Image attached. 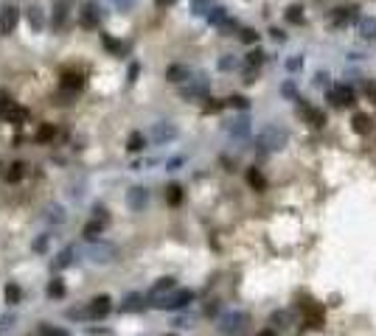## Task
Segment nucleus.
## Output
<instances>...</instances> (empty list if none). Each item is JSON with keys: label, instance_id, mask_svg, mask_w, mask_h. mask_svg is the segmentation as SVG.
I'll list each match as a JSON object with an SVG mask.
<instances>
[{"label": "nucleus", "instance_id": "obj_52", "mask_svg": "<svg viewBox=\"0 0 376 336\" xmlns=\"http://www.w3.org/2000/svg\"><path fill=\"white\" fill-rule=\"evenodd\" d=\"M138 73H140V65H129V81H135Z\"/></svg>", "mask_w": 376, "mask_h": 336}, {"label": "nucleus", "instance_id": "obj_45", "mask_svg": "<svg viewBox=\"0 0 376 336\" xmlns=\"http://www.w3.org/2000/svg\"><path fill=\"white\" fill-rule=\"evenodd\" d=\"M135 3H138V0H113V6L115 9H121V11H129Z\"/></svg>", "mask_w": 376, "mask_h": 336}, {"label": "nucleus", "instance_id": "obj_43", "mask_svg": "<svg viewBox=\"0 0 376 336\" xmlns=\"http://www.w3.org/2000/svg\"><path fill=\"white\" fill-rule=\"evenodd\" d=\"M101 39H104V45H107V48H110L113 53H121V51H124V48H121V42H115V39H113L110 34H101Z\"/></svg>", "mask_w": 376, "mask_h": 336}, {"label": "nucleus", "instance_id": "obj_20", "mask_svg": "<svg viewBox=\"0 0 376 336\" xmlns=\"http://www.w3.org/2000/svg\"><path fill=\"white\" fill-rule=\"evenodd\" d=\"M113 255H115L113 247H93V250H90V258H93V263H110V261H113Z\"/></svg>", "mask_w": 376, "mask_h": 336}, {"label": "nucleus", "instance_id": "obj_42", "mask_svg": "<svg viewBox=\"0 0 376 336\" xmlns=\"http://www.w3.org/2000/svg\"><path fill=\"white\" fill-rule=\"evenodd\" d=\"M284 68H287L289 73H297V70L303 68V56H289V59H287V65H284Z\"/></svg>", "mask_w": 376, "mask_h": 336}, {"label": "nucleus", "instance_id": "obj_53", "mask_svg": "<svg viewBox=\"0 0 376 336\" xmlns=\"http://www.w3.org/2000/svg\"><path fill=\"white\" fill-rule=\"evenodd\" d=\"M45 244H48V235H42V238L34 244V250H37V252H42V250H45Z\"/></svg>", "mask_w": 376, "mask_h": 336}, {"label": "nucleus", "instance_id": "obj_3", "mask_svg": "<svg viewBox=\"0 0 376 336\" xmlns=\"http://www.w3.org/2000/svg\"><path fill=\"white\" fill-rule=\"evenodd\" d=\"M351 23H354V26L359 23V6H357V3H354V6L334 9L332 14H329V26H332V28H348Z\"/></svg>", "mask_w": 376, "mask_h": 336}, {"label": "nucleus", "instance_id": "obj_34", "mask_svg": "<svg viewBox=\"0 0 376 336\" xmlns=\"http://www.w3.org/2000/svg\"><path fill=\"white\" fill-rule=\"evenodd\" d=\"M65 17H68V3H65V0H59V3H56V17H53V26L62 28Z\"/></svg>", "mask_w": 376, "mask_h": 336}, {"label": "nucleus", "instance_id": "obj_12", "mask_svg": "<svg viewBox=\"0 0 376 336\" xmlns=\"http://www.w3.org/2000/svg\"><path fill=\"white\" fill-rule=\"evenodd\" d=\"M166 78H168V81H174V84L191 81V68H188V65H168V68H166Z\"/></svg>", "mask_w": 376, "mask_h": 336}, {"label": "nucleus", "instance_id": "obj_15", "mask_svg": "<svg viewBox=\"0 0 376 336\" xmlns=\"http://www.w3.org/2000/svg\"><path fill=\"white\" fill-rule=\"evenodd\" d=\"M17 9L14 6H9V9H3V14H0V31L3 34H9V31H14V26H17Z\"/></svg>", "mask_w": 376, "mask_h": 336}, {"label": "nucleus", "instance_id": "obj_39", "mask_svg": "<svg viewBox=\"0 0 376 336\" xmlns=\"http://www.w3.org/2000/svg\"><path fill=\"white\" fill-rule=\"evenodd\" d=\"M228 107H233V110H247V107H250V101H247L245 95H230V98H228Z\"/></svg>", "mask_w": 376, "mask_h": 336}, {"label": "nucleus", "instance_id": "obj_19", "mask_svg": "<svg viewBox=\"0 0 376 336\" xmlns=\"http://www.w3.org/2000/svg\"><path fill=\"white\" fill-rule=\"evenodd\" d=\"M82 233H84V238H87V241H96L98 235L104 233V219H93V222H87L84 224V230H82Z\"/></svg>", "mask_w": 376, "mask_h": 336}, {"label": "nucleus", "instance_id": "obj_48", "mask_svg": "<svg viewBox=\"0 0 376 336\" xmlns=\"http://www.w3.org/2000/svg\"><path fill=\"white\" fill-rule=\"evenodd\" d=\"M225 107V101H213V98H208V104H205V112H219Z\"/></svg>", "mask_w": 376, "mask_h": 336}, {"label": "nucleus", "instance_id": "obj_10", "mask_svg": "<svg viewBox=\"0 0 376 336\" xmlns=\"http://www.w3.org/2000/svg\"><path fill=\"white\" fill-rule=\"evenodd\" d=\"M59 87H62V93L65 95H76L82 87H84V76H82V73H65L62 81H59Z\"/></svg>", "mask_w": 376, "mask_h": 336}, {"label": "nucleus", "instance_id": "obj_30", "mask_svg": "<svg viewBox=\"0 0 376 336\" xmlns=\"http://www.w3.org/2000/svg\"><path fill=\"white\" fill-rule=\"evenodd\" d=\"M236 37H239L245 45H255V42H258V31H255V28H239Z\"/></svg>", "mask_w": 376, "mask_h": 336}, {"label": "nucleus", "instance_id": "obj_32", "mask_svg": "<svg viewBox=\"0 0 376 336\" xmlns=\"http://www.w3.org/2000/svg\"><path fill=\"white\" fill-rule=\"evenodd\" d=\"M289 322H292V314L289 311H275L272 314V325L275 328H289Z\"/></svg>", "mask_w": 376, "mask_h": 336}, {"label": "nucleus", "instance_id": "obj_24", "mask_svg": "<svg viewBox=\"0 0 376 336\" xmlns=\"http://www.w3.org/2000/svg\"><path fill=\"white\" fill-rule=\"evenodd\" d=\"M188 3H191V11L197 14V17H208V11L213 9L210 0H188Z\"/></svg>", "mask_w": 376, "mask_h": 336}, {"label": "nucleus", "instance_id": "obj_40", "mask_svg": "<svg viewBox=\"0 0 376 336\" xmlns=\"http://www.w3.org/2000/svg\"><path fill=\"white\" fill-rule=\"evenodd\" d=\"M40 336H70L65 328H53V325H42L40 328Z\"/></svg>", "mask_w": 376, "mask_h": 336}, {"label": "nucleus", "instance_id": "obj_26", "mask_svg": "<svg viewBox=\"0 0 376 336\" xmlns=\"http://www.w3.org/2000/svg\"><path fill=\"white\" fill-rule=\"evenodd\" d=\"M354 132H359V135H368V132H371V118H368V115H362V112H359V115H354Z\"/></svg>", "mask_w": 376, "mask_h": 336}, {"label": "nucleus", "instance_id": "obj_5", "mask_svg": "<svg viewBox=\"0 0 376 336\" xmlns=\"http://www.w3.org/2000/svg\"><path fill=\"white\" fill-rule=\"evenodd\" d=\"M245 325H247V314H245V311H228L225 317L219 319V331H222V334H228V336L242 334Z\"/></svg>", "mask_w": 376, "mask_h": 336}, {"label": "nucleus", "instance_id": "obj_49", "mask_svg": "<svg viewBox=\"0 0 376 336\" xmlns=\"http://www.w3.org/2000/svg\"><path fill=\"white\" fill-rule=\"evenodd\" d=\"M315 84L317 87H329V73H326V70H320V73L315 76Z\"/></svg>", "mask_w": 376, "mask_h": 336}, {"label": "nucleus", "instance_id": "obj_35", "mask_svg": "<svg viewBox=\"0 0 376 336\" xmlns=\"http://www.w3.org/2000/svg\"><path fill=\"white\" fill-rule=\"evenodd\" d=\"M233 68H239V59L233 56V53H225V56L219 59V70H225V73H228V70H233Z\"/></svg>", "mask_w": 376, "mask_h": 336}, {"label": "nucleus", "instance_id": "obj_16", "mask_svg": "<svg viewBox=\"0 0 376 336\" xmlns=\"http://www.w3.org/2000/svg\"><path fill=\"white\" fill-rule=\"evenodd\" d=\"M357 34L362 37V39H376V17H359Z\"/></svg>", "mask_w": 376, "mask_h": 336}, {"label": "nucleus", "instance_id": "obj_28", "mask_svg": "<svg viewBox=\"0 0 376 336\" xmlns=\"http://www.w3.org/2000/svg\"><path fill=\"white\" fill-rule=\"evenodd\" d=\"M281 95H284L287 101H300V95H297L295 81H284V84H281Z\"/></svg>", "mask_w": 376, "mask_h": 336}, {"label": "nucleus", "instance_id": "obj_36", "mask_svg": "<svg viewBox=\"0 0 376 336\" xmlns=\"http://www.w3.org/2000/svg\"><path fill=\"white\" fill-rule=\"evenodd\" d=\"M65 294V283H62L59 277H53L51 283H48V297H62Z\"/></svg>", "mask_w": 376, "mask_h": 336}, {"label": "nucleus", "instance_id": "obj_2", "mask_svg": "<svg viewBox=\"0 0 376 336\" xmlns=\"http://www.w3.org/2000/svg\"><path fill=\"white\" fill-rule=\"evenodd\" d=\"M155 308H166V311H177L185 308L188 302H194V289H171L166 297H152Z\"/></svg>", "mask_w": 376, "mask_h": 336}, {"label": "nucleus", "instance_id": "obj_44", "mask_svg": "<svg viewBox=\"0 0 376 336\" xmlns=\"http://www.w3.org/2000/svg\"><path fill=\"white\" fill-rule=\"evenodd\" d=\"M48 219H51V222H56V224H59L62 219H65V216H62V207H59V205L48 207Z\"/></svg>", "mask_w": 376, "mask_h": 336}, {"label": "nucleus", "instance_id": "obj_47", "mask_svg": "<svg viewBox=\"0 0 376 336\" xmlns=\"http://www.w3.org/2000/svg\"><path fill=\"white\" fill-rule=\"evenodd\" d=\"M362 90H365V95L371 98V101H376V81H365V84H362Z\"/></svg>", "mask_w": 376, "mask_h": 336}, {"label": "nucleus", "instance_id": "obj_56", "mask_svg": "<svg viewBox=\"0 0 376 336\" xmlns=\"http://www.w3.org/2000/svg\"><path fill=\"white\" fill-rule=\"evenodd\" d=\"M166 336H177V334H166Z\"/></svg>", "mask_w": 376, "mask_h": 336}, {"label": "nucleus", "instance_id": "obj_17", "mask_svg": "<svg viewBox=\"0 0 376 336\" xmlns=\"http://www.w3.org/2000/svg\"><path fill=\"white\" fill-rule=\"evenodd\" d=\"M26 20H28V28H31V31H42L45 28V14H42L40 6H31V9L26 11Z\"/></svg>", "mask_w": 376, "mask_h": 336}, {"label": "nucleus", "instance_id": "obj_31", "mask_svg": "<svg viewBox=\"0 0 376 336\" xmlns=\"http://www.w3.org/2000/svg\"><path fill=\"white\" fill-rule=\"evenodd\" d=\"M20 297H23V292H20L17 283H9V286H6V302H9V305H17Z\"/></svg>", "mask_w": 376, "mask_h": 336}, {"label": "nucleus", "instance_id": "obj_9", "mask_svg": "<svg viewBox=\"0 0 376 336\" xmlns=\"http://www.w3.org/2000/svg\"><path fill=\"white\" fill-rule=\"evenodd\" d=\"M177 138V126L174 123H155V129H152V140L163 146V143H171Z\"/></svg>", "mask_w": 376, "mask_h": 336}, {"label": "nucleus", "instance_id": "obj_51", "mask_svg": "<svg viewBox=\"0 0 376 336\" xmlns=\"http://www.w3.org/2000/svg\"><path fill=\"white\" fill-rule=\"evenodd\" d=\"M121 308H124V311H132V308H140V302H138V297H129V300H126V302H124V305H121Z\"/></svg>", "mask_w": 376, "mask_h": 336}, {"label": "nucleus", "instance_id": "obj_55", "mask_svg": "<svg viewBox=\"0 0 376 336\" xmlns=\"http://www.w3.org/2000/svg\"><path fill=\"white\" fill-rule=\"evenodd\" d=\"M258 336H275V331H272V328H267V331H261Z\"/></svg>", "mask_w": 376, "mask_h": 336}, {"label": "nucleus", "instance_id": "obj_21", "mask_svg": "<svg viewBox=\"0 0 376 336\" xmlns=\"http://www.w3.org/2000/svg\"><path fill=\"white\" fill-rule=\"evenodd\" d=\"M284 17H287V23H292V26H303V23H306L303 6H289V9L284 11Z\"/></svg>", "mask_w": 376, "mask_h": 336}, {"label": "nucleus", "instance_id": "obj_33", "mask_svg": "<svg viewBox=\"0 0 376 336\" xmlns=\"http://www.w3.org/2000/svg\"><path fill=\"white\" fill-rule=\"evenodd\" d=\"M23 174H26V165H23V163H14V165H9L6 180H9V182H17V180H23Z\"/></svg>", "mask_w": 376, "mask_h": 336}, {"label": "nucleus", "instance_id": "obj_7", "mask_svg": "<svg viewBox=\"0 0 376 336\" xmlns=\"http://www.w3.org/2000/svg\"><path fill=\"white\" fill-rule=\"evenodd\" d=\"M110 308H113V300H110L107 294L93 297V300L84 305V319H104L107 314H110Z\"/></svg>", "mask_w": 376, "mask_h": 336}, {"label": "nucleus", "instance_id": "obj_13", "mask_svg": "<svg viewBox=\"0 0 376 336\" xmlns=\"http://www.w3.org/2000/svg\"><path fill=\"white\" fill-rule=\"evenodd\" d=\"M228 132H230V138H239V140L247 138V135H250V118L242 115V118H236V121H230Z\"/></svg>", "mask_w": 376, "mask_h": 336}, {"label": "nucleus", "instance_id": "obj_8", "mask_svg": "<svg viewBox=\"0 0 376 336\" xmlns=\"http://www.w3.org/2000/svg\"><path fill=\"white\" fill-rule=\"evenodd\" d=\"M180 93H183V98H188V101H194V98H208L210 81L205 76H197V78H191V81H188Z\"/></svg>", "mask_w": 376, "mask_h": 336}, {"label": "nucleus", "instance_id": "obj_50", "mask_svg": "<svg viewBox=\"0 0 376 336\" xmlns=\"http://www.w3.org/2000/svg\"><path fill=\"white\" fill-rule=\"evenodd\" d=\"M270 37L275 39V42H287V34H284L281 28H270Z\"/></svg>", "mask_w": 376, "mask_h": 336}, {"label": "nucleus", "instance_id": "obj_38", "mask_svg": "<svg viewBox=\"0 0 376 336\" xmlns=\"http://www.w3.org/2000/svg\"><path fill=\"white\" fill-rule=\"evenodd\" d=\"M70 261H73V247H68V250H62V252H59V258H56V269L70 266Z\"/></svg>", "mask_w": 376, "mask_h": 336}, {"label": "nucleus", "instance_id": "obj_1", "mask_svg": "<svg viewBox=\"0 0 376 336\" xmlns=\"http://www.w3.org/2000/svg\"><path fill=\"white\" fill-rule=\"evenodd\" d=\"M287 140H289V132L284 129V126H275V123H270V126H264L261 135H258V151H261V154L281 151V149L287 146Z\"/></svg>", "mask_w": 376, "mask_h": 336}, {"label": "nucleus", "instance_id": "obj_18", "mask_svg": "<svg viewBox=\"0 0 376 336\" xmlns=\"http://www.w3.org/2000/svg\"><path fill=\"white\" fill-rule=\"evenodd\" d=\"M205 20H208L210 26L222 28V26H225V23L230 20V14H228V9H225V6H213V9L208 11V17H205Z\"/></svg>", "mask_w": 376, "mask_h": 336}, {"label": "nucleus", "instance_id": "obj_29", "mask_svg": "<svg viewBox=\"0 0 376 336\" xmlns=\"http://www.w3.org/2000/svg\"><path fill=\"white\" fill-rule=\"evenodd\" d=\"M166 202L168 205H180V202H183V188H180V185H168L166 188Z\"/></svg>", "mask_w": 376, "mask_h": 336}, {"label": "nucleus", "instance_id": "obj_46", "mask_svg": "<svg viewBox=\"0 0 376 336\" xmlns=\"http://www.w3.org/2000/svg\"><path fill=\"white\" fill-rule=\"evenodd\" d=\"M255 76H258V68H250V65H245V81H247V84H253Z\"/></svg>", "mask_w": 376, "mask_h": 336}, {"label": "nucleus", "instance_id": "obj_37", "mask_svg": "<svg viewBox=\"0 0 376 336\" xmlns=\"http://www.w3.org/2000/svg\"><path fill=\"white\" fill-rule=\"evenodd\" d=\"M247 182H250L255 190H264V177L255 171V168H250V171H247Z\"/></svg>", "mask_w": 376, "mask_h": 336}, {"label": "nucleus", "instance_id": "obj_27", "mask_svg": "<svg viewBox=\"0 0 376 336\" xmlns=\"http://www.w3.org/2000/svg\"><path fill=\"white\" fill-rule=\"evenodd\" d=\"M264 56H267V53H264L261 48H253V51L245 56V65H250V68H261V65H264Z\"/></svg>", "mask_w": 376, "mask_h": 336}, {"label": "nucleus", "instance_id": "obj_54", "mask_svg": "<svg viewBox=\"0 0 376 336\" xmlns=\"http://www.w3.org/2000/svg\"><path fill=\"white\" fill-rule=\"evenodd\" d=\"M171 3H174V0H155V6H158V9H166V6H171Z\"/></svg>", "mask_w": 376, "mask_h": 336}, {"label": "nucleus", "instance_id": "obj_41", "mask_svg": "<svg viewBox=\"0 0 376 336\" xmlns=\"http://www.w3.org/2000/svg\"><path fill=\"white\" fill-rule=\"evenodd\" d=\"M56 138V129H53L51 123H48V126H42V129L37 132V140H40V143H45V140H53Z\"/></svg>", "mask_w": 376, "mask_h": 336}, {"label": "nucleus", "instance_id": "obj_23", "mask_svg": "<svg viewBox=\"0 0 376 336\" xmlns=\"http://www.w3.org/2000/svg\"><path fill=\"white\" fill-rule=\"evenodd\" d=\"M171 289H177L174 277H160L158 283H155V289H152V297H160L163 292H171Z\"/></svg>", "mask_w": 376, "mask_h": 336}, {"label": "nucleus", "instance_id": "obj_11", "mask_svg": "<svg viewBox=\"0 0 376 336\" xmlns=\"http://www.w3.org/2000/svg\"><path fill=\"white\" fill-rule=\"evenodd\" d=\"M126 205H129V210H143V207L149 205V190L146 188H132L129 193H126Z\"/></svg>", "mask_w": 376, "mask_h": 336}, {"label": "nucleus", "instance_id": "obj_4", "mask_svg": "<svg viewBox=\"0 0 376 336\" xmlns=\"http://www.w3.org/2000/svg\"><path fill=\"white\" fill-rule=\"evenodd\" d=\"M357 98V93L351 90V84H332L326 87V101L334 104V107H351Z\"/></svg>", "mask_w": 376, "mask_h": 336}, {"label": "nucleus", "instance_id": "obj_14", "mask_svg": "<svg viewBox=\"0 0 376 336\" xmlns=\"http://www.w3.org/2000/svg\"><path fill=\"white\" fill-rule=\"evenodd\" d=\"M3 118H6L9 123H23V121L28 118V110H26V107H17V104H11V101H9V107L3 110Z\"/></svg>", "mask_w": 376, "mask_h": 336}, {"label": "nucleus", "instance_id": "obj_22", "mask_svg": "<svg viewBox=\"0 0 376 336\" xmlns=\"http://www.w3.org/2000/svg\"><path fill=\"white\" fill-rule=\"evenodd\" d=\"M300 115H303V118H309V121H312V126H323L326 123V115L320 110H315V107H300Z\"/></svg>", "mask_w": 376, "mask_h": 336}, {"label": "nucleus", "instance_id": "obj_25", "mask_svg": "<svg viewBox=\"0 0 376 336\" xmlns=\"http://www.w3.org/2000/svg\"><path fill=\"white\" fill-rule=\"evenodd\" d=\"M143 146H146V138H143V132H132L129 140H126V149H129V151H143Z\"/></svg>", "mask_w": 376, "mask_h": 336}, {"label": "nucleus", "instance_id": "obj_6", "mask_svg": "<svg viewBox=\"0 0 376 336\" xmlns=\"http://www.w3.org/2000/svg\"><path fill=\"white\" fill-rule=\"evenodd\" d=\"M79 23H82V28H98V23H101V6H98V0L82 3Z\"/></svg>", "mask_w": 376, "mask_h": 336}]
</instances>
